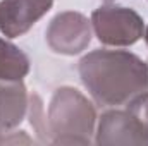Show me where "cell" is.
Wrapping results in <instances>:
<instances>
[{
  "mask_svg": "<svg viewBox=\"0 0 148 146\" xmlns=\"http://www.w3.org/2000/svg\"><path fill=\"white\" fill-rule=\"evenodd\" d=\"M81 83L102 107L127 105L148 91V62L127 50H93L77 65Z\"/></svg>",
  "mask_w": 148,
  "mask_h": 146,
  "instance_id": "cell-1",
  "label": "cell"
},
{
  "mask_svg": "<svg viewBox=\"0 0 148 146\" xmlns=\"http://www.w3.org/2000/svg\"><path fill=\"white\" fill-rule=\"evenodd\" d=\"M97 110L76 88L55 89L48 112L47 132L53 145H90L95 134Z\"/></svg>",
  "mask_w": 148,
  "mask_h": 146,
  "instance_id": "cell-2",
  "label": "cell"
},
{
  "mask_svg": "<svg viewBox=\"0 0 148 146\" xmlns=\"http://www.w3.org/2000/svg\"><path fill=\"white\" fill-rule=\"evenodd\" d=\"M91 28L102 45L107 46H131L143 38V17L122 5H102L91 14Z\"/></svg>",
  "mask_w": 148,
  "mask_h": 146,
  "instance_id": "cell-3",
  "label": "cell"
},
{
  "mask_svg": "<svg viewBox=\"0 0 148 146\" xmlns=\"http://www.w3.org/2000/svg\"><path fill=\"white\" fill-rule=\"evenodd\" d=\"M45 36L52 52L60 55H77L91 43V21L81 12H60L50 21Z\"/></svg>",
  "mask_w": 148,
  "mask_h": 146,
  "instance_id": "cell-4",
  "label": "cell"
},
{
  "mask_svg": "<svg viewBox=\"0 0 148 146\" xmlns=\"http://www.w3.org/2000/svg\"><path fill=\"white\" fill-rule=\"evenodd\" d=\"M97 145H148V134L129 110H107L98 119Z\"/></svg>",
  "mask_w": 148,
  "mask_h": 146,
  "instance_id": "cell-5",
  "label": "cell"
},
{
  "mask_svg": "<svg viewBox=\"0 0 148 146\" xmlns=\"http://www.w3.org/2000/svg\"><path fill=\"white\" fill-rule=\"evenodd\" d=\"M53 0H2L0 33L5 38L26 35L52 9Z\"/></svg>",
  "mask_w": 148,
  "mask_h": 146,
  "instance_id": "cell-6",
  "label": "cell"
},
{
  "mask_svg": "<svg viewBox=\"0 0 148 146\" xmlns=\"http://www.w3.org/2000/svg\"><path fill=\"white\" fill-rule=\"evenodd\" d=\"M28 110V91L19 81L0 79V132H10L16 129Z\"/></svg>",
  "mask_w": 148,
  "mask_h": 146,
  "instance_id": "cell-7",
  "label": "cell"
},
{
  "mask_svg": "<svg viewBox=\"0 0 148 146\" xmlns=\"http://www.w3.org/2000/svg\"><path fill=\"white\" fill-rule=\"evenodd\" d=\"M29 72L28 55L14 43L0 38V79L19 81Z\"/></svg>",
  "mask_w": 148,
  "mask_h": 146,
  "instance_id": "cell-8",
  "label": "cell"
},
{
  "mask_svg": "<svg viewBox=\"0 0 148 146\" xmlns=\"http://www.w3.org/2000/svg\"><path fill=\"white\" fill-rule=\"evenodd\" d=\"M126 110H129L134 119L140 122V126L143 127V131L148 134V91L133 98L127 105H126Z\"/></svg>",
  "mask_w": 148,
  "mask_h": 146,
  "instance_id": "cell-9",
  "label": "cell"
},
{
  "mask_svg": "<svg viewBox=\"0 0 148 146\" xmlns=\"http://www.w3.org/2000/svg\"><path fill=\"white\" fill-rule=\"evenodd\" d=\"M143 38H145V41H147V45H148V26L145 28V33H143Z\"/></svg>",
  "mask_w": 148,
  "mask_h": 146,
  "instance_id": "cell-10",
  "label": "cell"
},
{
  "mask_svg": "<svg viewBox=\"0 0 148 146\" xmlns=\"http://www.w3.org/2000/svg\"><path fill=\"white\" fill-rule=\"evenodd\" d=\"M0 143H2V132H0Z\"/></svg>",
  "mask_w": 148,
  "mask_h": 146,
  "instance_id": "cell-11",
  "label": "cell"
},
{
  "mask_svg": "<svg viewBox=\"0 0 148 146\" xmlns=\"http://www.w3.org/2000/svg\"><path fill=\"white\" fill-rule=\"evenodd\" d=\"M105 2H114V0H105Z\"/></svg>",
  "mask_w": 148,
  "mask_h": 146,
  "instance_id": "cell-12",
  "label": "cell"
}]
</instances>
